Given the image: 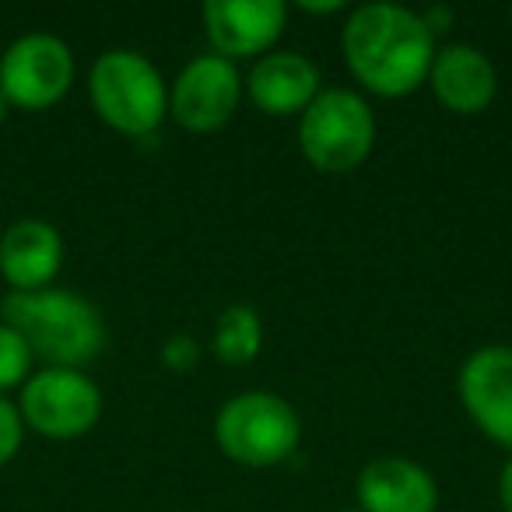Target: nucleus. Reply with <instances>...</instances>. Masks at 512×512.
Segmentation results:
<instances>
[{"label": "nucleus", "mask_w": 512, "mask_h": 512, "mask_svg": "<svg viewBox=\"0 0 512 512\" xmlns=\"http://www.w3.org/2000/svg\"><path fill=\"white\" fill-rule=\"evenodd\" d=\"M425 85H432V95L442 109L456 116H477L495 102L498 71L484 50L470 43H449L435 50Z\"/></svg>", "instance_id": "obj_14"}, {"label": "nucleus", "mask_w": 512, "mask_h": 512, "mask_svg": "<svg viewBox=\"0 0 512 512\" xmlns=\"http://www.w3.org/2000/svg\"><path fill=\"white\" fill-rule=\"evenodd\" d=\"M8 113H11V106H8V99H4V92H0V127H4V120H8Z\"/></svg>", "instance_id": "obj_22"}, {"label": "nucleus", "mask_w": 512, "mask_h": 512, "mask_svg": "<svg viewBox=\"0 0 512 512\" xmlns=\"http://www.w3.org/2000/svg\"><path fill=\"white\" fill-rule=\"evenodd\" d=\"M64 267V235L46 218H18L0 232V278L8 292L53 288Z\"/></svg>", "instance_id": "obj_12"}, {"label": "nucleus", "mask_w": 512, "mask_h": 512, "mask_svg": "<svg viewBox=\"0 0 512 512\" xmlns=\"http://www.w3.org/2000/svg\"><path fill=\"white\" fill-rule=\"evenodd\" d=\"M302 11H306V15H344V11H348V4H341V0H330V4H299Z\"/></svg>", "instance_id": "obj_21"}, {"label": "nucleus", "mask_w": 512, "mask_h": 512, "mask_svg": "<svg viewBox=\"0 0 512 512\" xmlns=\"http://www.w3.org/2000/svg\"><path fill=\"white\" fill-rule=\"evenodd\" d=\"M355 498L362 512H435L439 481L418 460L379 456L358 470Z\"/></svg>", "instance_id": "obj_13"}, {"label": "nucleus", "mask_w": 512, "mask_h": 512, "mask_svg": "<svg viewBox=\"0 0 512 512\" xmlns=\"http://www.w3.org/2000/svg\"><path fill=\"white\" fill-rule=\"evenodd\" d=\"M498 502H502L505 512H512V453L502 463V474H498Z\"/></svg>", "instance_id": "obj_20"}, {"label": "nucleus", "mask_w": 512, "mask_h": 512, "mask_svg": "<svg viewBox=\"0 0 512 512\" xmlns=\"http://www.w3.org/2000/svg\"><path fill=\"white\" fill-rule=\"evenodd\" d=\"M341 512H362V509H341Z\"/></svg>", "instance_id": "obj_23"}, {"label": "nucleus", "mask_w": 512, "mask_h": 512, "mask_svg": "<svg viewBox=\"0 0 512 512\" xmlns=\"http://www.w3.org/2000/svg\"><path fill=\"white\" fill-rule=\"evenodd\" d=\"M509 18H512V8H509Z\"/></svg>", "instance_id": "obj_24"}, {"label": "nucleus", "mask_w": 512, "mask_h": 512, "mask_svg": "<svg viewBox=\"0 0 512 512\" xmlns=\"http://www.w3.org/2000/svg\"><path fill=\"white\" fill-rule=\"evenodd\" d=\"M288 22L281 0H207L200 8V25L214 57L246 60L274 50Z\"/></svg>", "instance_id": "obj_10"}, {"label": "nucleus", "mask_w": 512, "mask_h": 512, "mask_svg": "<svg viewBox=\"0 0 512 512\" xmlns=\"http://www.w3.org/2000/svg\"><path fill=\"white\" fill-rule=\"evenodd\" d=\"M200 355H204V348H200V341L190 334H172L169 341L162 344V365L169 372H179V376L197 369Z\"/></svg>", "instance_id": "obj_17"}, {"label": "nucleus", "mask_w": 512, "mask_h": 512, "mask_svg": "<svg viewBox=\"0 0 512 512\" xmlns=\"http://www.w3.org/2000/svg\"><path fill=\"white\" fill-rule=\"evenodd\" d=\"M71 46L53 32H25L0 57V92L11 109L43 113L53 109L74 85Z\"/></svg>", "instance_id": "obj_7"}, {"label": "nucleus", "mask_w": 512, "mask_h": 512, "mask_svg": "<svg viewBox=\"0 0 512 512\" xmlns=\"http://www.w3.org/2000/svg\"><path fill=\"white\" fill-rule=\"evenodd\" d=\"M18 414L43 439H81L99 425L102 390L85 369L43 365L18 390Z\"/></svg>", "instance_id": "obj_6"}, {"label": "nucleus", "mask_w": 512, "mask_h": 512, "mask_svg": "<svg viewBox=\"0 0 512 512\" xmlns=\"http://www.w3.org/2000/svg\"><path fill=\"white\" fill-rule=\"evenodd\" d=\"M242 102V74L232 60L193 57L169 85V120L186 134H214L228 127Z\"/></svg>", "instance_id": "obj_8"}, {"label": "nucleus", "mask_w": 512, "mask_h": 512, "mask_svg": "<svg viewBox=\"0 0 512 512\" xmlns=\"http://www.w3.org/2000/svg\"><path fill=\"white\" fill-rule=\"evenodd\" d=\"M0 320L25 337L39 362L57 369H85L109 341L99 306L57 285L43 292H8L0 299Z\"/></svg>", "instance_id": "obj_2"}, {"label": "nucleus", "mask_w": 512, "mask_h": 512, "mask_svg": "<svg viewBox=\"0 0 512 512\" xmlns=\"http://www.w3.org/2000/svg\"><path fill=\"white\" fill-rule=\"evenodd\" d=\"M214 442L228 460L242 467H278L299 449L302 418L281 393L246 390L218 407Z\"/></svg>", "instance_id": "obj_4"}, {"label": "nucleus", "mask_w": 512, "mask_h": 512, "mask_svg": "<svg viewBox=\"0 0 512 512\" xmlns=\"http://www.w3.org/2000/svg\"><path fill=\"white\" fill-rule=\"evenodd\" d=\"M320 67L295 50H271L260 60H253L242 92L249 95L256 109L274 120H288V116H302L313 99L323 92Z\"/></svg>", "instance_id": "obj_11"}, {"label": "nucleus", "mask_w": 512, "mask_h": 512, "mask_svg": "<svg viewBox=\"0 0 512 512\" xmlns=\"http://www.w3.org/2000/svg\"><path fill=\"white\" fill-rule=\"evenodd\" d=\"M302 158L323 176H348L369 162L376 148V113L351 88H323L299 116Z\"/></svg>", "instance_id": "obj_5"}, {"label": "nucleus", "mask_w": 512, "mask_h": 512, "mask_svg": "<svg viewBox=\"0 0 512 512\" xmlns=\"http://www.w3.org/2000/svg\"><path fill=\"white\" fill-rule=\"evenodd\" d=\"M456 393L481 435L512 453V348L484 344L470 351L456 376Z\"/></svg>", "instance_id": "obj_9"}, {"label": "nucleus", "mask_w": 512, "mask_h": 512, "mask_svg": "<svg viewBox=\"0 0 512 512\" xmlns=\"http://www.w3.org/2000/svg\"><path fill=\"white\" fill-rule=\"evenodd\" d=\"M88 99L109 130L123 137H151L169 116V85L141 50L116 46L95 57L88 71Z\"/></svg>", "instance_id": "obj_3"}, {"label": "nucleus", "mask_w": 512, "mask_h": 512, "mask_svg": "<svg viewBox=\"0 0 512 512\" xmlns=\"http://www.w3.org/2000/svg\"><path fill=\"white\" fill-rule=\"evenodd\" d=\"M421 22H425V29L432 32V36H446L449 29H453L456 22V11L449 8V4H432L428 11H418Z\"/></svg>", "instance_id": "obj_19"}, {"label": "nucleus", "mask_w": 512, "mask_h": 512, "mask_svg": "<svg viewBox=\"0 0 512 512\" xmlns=\"http://www.w3.org/2000/svg\"><path fill=\"white\" fill-rule=\"evenodd\" d=\"M211 351L228 369L253 365L260 358V351H264V320H260V313L249 302H235V306L221 309V316L214 320Z\"/></svg>", "instance_id": "obj_15"}, {"label": "nucleus", "mask_w": 512, "mask_h": 512, "mask_svg": "<svg viewBox=\"0 0 512 512\" xmlns=\"http://www.w3.org/2000/svg\"><path fill=\"white\" fill-rule=\"evenodd\" d=\"M341 57L351 78L379 99H404L428 81L435 36L418 11L404 4H362L348 11L341 29Z\"/></svg>", "instance_id": "obj_1"}, {"label": "nucleus", "mask_w": 512, "mask_h": 512, "mask_svg": "<svg viewBox=\"0 0 512 512\" xmlns=\"http://www.w3.org/2000/svg\"><path fill=\"white\" fill-rule=\"evenodd\" d=\"M32 365H36V355L25 344V337L0 320V397L11 390H22L25 379L36 372Z\"/></svg>", "instance_id": "obj_16"}, {"label": "nucleus", "mask_w": 512, "mask_h": 512, "mask_svg": "<svg viewBox=\"0 0 512 512\" xmlns=\"http://www.w3.org/2000/svg\"><path fill=\"white\" fill-rule=\"evenodd\" d=\"M22 439H25V421L18 414V404L8 397H0V467L11 463L22 449Z\"/></svg>", "instance_id": "obj_18"}]
</instances>
